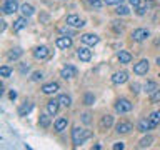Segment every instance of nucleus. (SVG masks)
<instances>
[{"mask_svg":"<svg viewBox=\"0 0 160 150\" xmlns=\"http://www.w3.org/2000/svg\"><path fill=\"white\" fill-rule=\"evenodd\" d=\"M160 102V88L155 90L153 93H150V103H157Z\"/></svg>","mask_w":160,"mask_h":150,"instance_id":"34","label":"nucleus"},{"mask_svg":"<svg viewBox=\"0 0 160 150\" xmlns=\"http://www.w3.org/2000/svg\"><path fill=\"white\" fill-rule=\"evenodd\" d=\"M152 143H153V137H152V135H147V137H143V138L138 142V148H147V147H150Z\"/></svg>","mask_w":160,"mask_h":150,"instance_id":"27","label":"nucleus"},{"mask_svg":"<svg viewBox=\"0 0 160 150\" xmlns=\"http://www.w3.org/2000/svg\"><path fill=\"white\" fill-rule=\"evenodd\" d=\"M157 65H158V67H160V55H158V57H157Z\"/></svg>","mask_w":160,"mask_h":150,"instance_id":"45","label":"nucleus"},{"mask_svg":"<svg viewBox=\"0 0 160 150\" xmlns=\"http://www.w3.org/2000/svg\"><path fill=\"white\" fill-rule=\"evenodd\" d=\"M78 73L77 67H73V65H65V67L60 70V77L65 78V80H70V78H75Z\"/></svg>","mask_w":160,"mask_h":150,"instance_id":"6","label":"nucleus"},{"mask_svg":"<svg viewBox=\"0 0 160 150\" xmlns=\"http://www.w3.org/2000/svg\"><path fill=\"white\" fill-rule=\"evenodd\" d=\"M115 13H117V15H128V13H130V8L127 7V5L120 3V5H117V10H115Z\"/></svg>","mask_w":160,"mask_h":150,"instance_id":"29","label":"nucleus"},{"mask_svg":"<svg viewBox=\"0 0 160 150\" xmlns=\"http://www.w3.org/2000/svg\"><path fill=\"white\" fill-rule=\"evenodd\" d=\"M85 2H87L90 7H93L95 10H100V8H102V2H100V0H85Z\"/></svg>","mask_w":160,"mask_h":150,"instance_id":"35","label":"nucleus"},{"mask_svg":"<svg viewBox=\"0 0 160 150\" xmlns=\"http://www.w3.org/2000/svg\"><path fill=\"white\" fill-rule=\"evenodd\" d=\"M82 42L85 45H88V47H95V45L100 42V38H98V35H95V33H83Z\"/></svg>","mask_w":160,"mask_h":150,"instance_id":"12","label":"nucleus"},{"mask_svg":"<svg viewBox=\"0 0 160 150\" xmlns=\"http://www.w3.org/2000/svg\"><path fill=\"white\" fill-rule=\"evenodd\" d=\"M58 108H60V102H58V98H52V100H48L47 102V112L50 115H57L58 112Z\"/></svg>","mask_w":160,"mask_h":150,"instance_id":"16","label":"nucleus"},{"mask_svg":"<svg viewBox=\"0 0 160 150\" xmlns=\"http://www.w3.org/2000/svg\"><path fill=\"white\" fill-rule=\"evenodd\" d=\"M130 92H132V93H138L140 92V85L137 82H133L132 85H130Z\"/></svg>","mask_w":160,"mask_h":150,"instance_id":"38","label":"nucleus"},{"mask_svg":"<svg viewBox=\"0 0 160 150\" xmlns=\"http://www.w3.org/2000/svg\"><path fill=\"white\" fill-rule=\"evenodd\" d=\"M143 88H145V92L150 95V93H153L155 90H158V85H157V82H153V80H148V82L143 85Z\"/></svg>","mask_w":160,"mask_h":150,"instance_id":"26","label":"nucleus"},{"mask_svg":"<svg viewBox=\"0 0 160 150\" xmlns=\"http://www.w3.org/2000/svg\"><path fill=\"white\" fill-rule=\"evenodd\" d=\"M90 137H92V132H90V130H85V128H80V127H73V130H72L73 147H80V145L85 143Z\"/></svg>","mask_w":160,"mask_h":150,"instance_id":"1","label":"nucleus"},{"mask_svg":"<svg viewBox=\"0 0 160 150\" xmlns=\"http://www.w3.org/2000/svg\"><path fill=\"white\" fill-rule=\"evenodd\" d=\"M23 55V50L20 48V47H15V48H12L10 52L7 53V58L8 60H17V58H20Z\"/></svg>","mask_w":160,"mask_h":150,"instance_id":"20","label":"nucleus"},{"mask_svg":"<svg viewBox=\"0 0 160 150\" xmlns=\"http://www.w3.org/2000/svg\"><path fill=\"white\" fill-rule=\"evenodd\" d=\"M8 97L12 98V100H15V98H17V92H15V90H12V92L8 93Z\"/></svg>","mask_w":160,"mask_h":150,"instance_id":"44","label":"nucleus"},{"mask_svg":"<svg viewBox=\"0 0 160 150\" xmlns=\"http://www.w3.org/2000/svg\"><path fill=\"white\" fill-rule=\"evenodd\" d=\"M55 45H57L60 50H68L73 45L72 37H68V35H62V37H58L57 40H55Z\"/></svg>","mask_w":160,"mask_h":150,"instance_id":"8","label":"nucleus"},{"mask_svg":"<svg viewBox=\"0 0 160 150\" xmlns=\"http://www.w3.org/2000/svg\"><path fill=\"white\" fill-rule=\"evenodd\" d=\"M48 112L47 113H43V115H40V117H38V125H40V127H42V128H48L50 127V117H48Z\"/></svg>","mask_w":160,"mask_h":150,"instance_id":"23","label":"nucleus"},{"mask_svg":"<svg viewBox=\"0 0 160 150\" xmlns=\"http://www.w3.org/2000/svg\"><path fill=\"white\" fill-rule=\"evenodd\" d=\"M50 48L47 47V45H40V47H37L33 50V57L37 58V60H47L50 57Z\"/></svg>","mask_w":160,"mask_h":150,"instance_id":"7","label":"nucleus"},{"mask_svg":"<svg viewBox=\"0 0 160 150\" xmlns=\"http://www.w3.org/2000/svg\"><path fill=\"white\" fill-rule=\"evenodd\" d=\"M117 133H122V135H125V133H130L133 130V125L130 123V122H127V120H122V122H118L117 123Z\"/></svg>","mask_w":160,"mask_h":150,"instance_id":"13","label":"nucleus"},{"mask_svg":"<svg viewBox=\"0 0 160 150\" xmlns=\"http://www.w3.org/2000/svg\"><path fill=\"white\" fill-rule=\"evenodd\" d=\"M130 5H133V8H137L138 5H140V0H128Z\"/></svg>","mask_w":160,"mask_h":150,"instance_id":"43","label":"nucleus"},{"mask_svg":"<svg viewBox=\"0 0 160 150\" xmlns=\"http://www.w3.org/2000/svg\"><path fill=\"white\" fill-rule=\"evenodd\" d=\"M58 90V83L57 82H50V83H45V85H42V92L45 93V95H52V93H55Z\"/></svg>","mask_w":160,"mask_h":150,"instance_id":"17","label":"nucleus"},{"mask_svg":"<svg viewBox=\"0 0 160 150\" xmlns=\"http://www.w3.org/2000/svg\"><path fill=\"white\" fill-rule=\"evenodd\" d=\"M27 25H28V17H18L17 20L13 22V32H20V30H23V28H27Z\"/></svg>","mask_w":160,"mask_h":150,"instance_id":"14","label":"nucleus"},{"mask_svg":"<svg viewBox=\"0 0 160 150\" xmlns=\"http://www.w3.org/2000/svg\"><path fill=\"white\" fill-rule=\"evenodd\" d=\"M0 75H2L3 78L10 77V75H12V68H10V67H7V65H3V67H0Z\"/></svg>","mask_w":160,"mask_h":150,"instance_id":"32","label":"nucleus"},{"mask_svg":"<svg viewBox=\"0 0 160 150\" xmlns=\"http://www.w3.org/2000/svg\"><path fill=\"white\" fill-rule=\"evenodd\" d=\"M20 12H22L23 17H32L35 13V8H33V5H30V3H23L22 7H20Z\"/></svg>","mask_w":160,"mask_h":150,"instance_id":"21","label":"nucleus"},{"mask_svg":"<svg viewBox=\"0 0 160 150\" xmlns=\"http://www.w3.org/2000/svg\"><path fill=\"white\" fill-rule=\"evenodd\" d=\"M128 80V73L125 72V70H120V72H115L113 75H112V83H115V85H122V83H125Z\"/></svg>","mask_w":160,"mask_h":150,"instance_id":"11","label":"nucleus"},{"mask_svg":"<svg viewBox=\"0 0 160 150\" xmlns=\"http://www.w3.org/2000/svg\"><path fill=\"white\" fill-rule=\"evenodd\" d=\"M32 108H33V103H30V102H25L22 107L18 108V115L20 117H23V115H27V113H30L32 112Z\"/></svg>","mask_w":160,"mask_h":150,"instance_id":"24","label":"nucleus"},{"mask_svg":"<svg viewBox=\"0 0 160 150\" xmlns=\"http://www.w3.org/2000/svg\"><path fill=\"white\" fill-rule=\"evenodd\" d=\"M100 123H102V128H110L113 125V117L112 115H103Z\"/></svg>","mask_w":160,"mask_h":150,"instance_id":"28","label":"nucleus"},{"mask_svg":"<svg viewBox=\"0 0 160 150\" xmlns=\"http://www.w3.org/2000/svg\"><path fill=\"white\" fill-rule=\"evenodd\" d=\"M82 120H83L85 123H90V113H83L82 115Z\"/></svg>","mask_w":160,"mask_h":150,"instance_id":"42","label":"nucleus"},{"mask_svg":"<svg viewBox=\"0 0 160 150\" xmlns=\"http://www.w3.org/2000/svg\"><path fill=\"white\" fill-rule=\"evenodd\" d=\"M148 120H150V125H152V128L158 127L160 125V110H155L148 115Z\"/></svg>","mask_w":160,"mask_h":150,"instance_id":"19","label":"nucleus"},{"mask_svg":"<svg viewBox=\"0 0 160 150\" xmlns=\"http://www.w3.org/2000/svg\"><path fill=\"white\" fill-rule=\"evenodd\" d=\"M18 10V0H5L2 5V12L5 15H12Z\"/></svg>","mask_w":160,"mask_h":150,"instance_id":"4","label":"nucleus"},{"mask_svg":"<svg viewBox=\"0 0 160 150\" xmlns=\"http://www.w3.org/2000/svg\"><path fill=\"white\" fill-rule=\"evenodd\" d=\"M132 108H133V103L128 98H118L115 102V112L117 113H128L132 112Z\"/></svg>","mask_w":160,"mask_h":150,"instance_id":"2","label":"nucleus"},{"mask_svg":"<svg viewBox=\"0 0 160 150\" xmlns=\"http://www.w3.org/2000/svg\"><path fill=\"white\" fill-rule=\"evenodd\" d=\"M105 5H120L123 3V0H103Z\"/></svg>","mask_w":160,"mask_h":150,"instance_id":"39","label":"nucleus"},{"mask_svg":"<svg viewBox=\"0 0 160 150\" xmlns=\"http://www.w3.org/2000/svg\"><path fill=\"white\" fill-rule=\"evenodd\" d=\"M65 23H67L68 27H72V28H82L85 25V20L73 13V15H68V17L65 18Z\"/></svg>","mask_w":160,"mask_h":150,"instance_id":"5","label":"nucleus"},{"mask_svg":"<svg viewBox=\"0 0 160 150\" xmlns=\"http://www.w3.org/2000/svg\"><path fill=\"white\" fill-rule=\"evenodd\" d=\"M28 68H30V65H28V63H20V72H22V73L28 72Z\"/></svg>","mask_w":160,"mask_h":150,"instance_id":"40","label":"nucleus"},{"mask_svg":"<svg viewBox=\"0 0 160 150\" xmlns=\"http://www.w3.org/2000/svg\"><path fill=\"white\" fill-rule=\"evenodd\" d=\"M58 102H60V105H62V107L68 108L70 105H72V98H70L67 93H62V95H58Z\"/></svg>","mask_w":160,"mask_h":150,"instance_id":"25","label":"nucleus"},{"mask_svg":"<svg viewBox=\"0 0 160 150\" xmlns=\"http://www.w3.org/2000/svg\"><path fill=\"white\" fill-rule=\"evenodd\" d=\"M148 68H150L148 60H140L138 63L133 65V73H137V75H147Z\"/></svg>","mask_w":160,"mask_h":150,"instance_id":"10","label":"nucleus"},{"mask_svg":"<svg viewBox=\"0 0 160 150\" xmlns=\"http://www.w3.org/2000/svg\"><path fill=\"white\" fill-rule=\"evenodd\" d=\"M130 37H132L133 42H143V40H147L150 37V30L148 28H135Z\"/></svg>","mask_w":160,"mask_h":150,"instance_id":"3","label":"nucleus"},{"mask_svg":"<svg viewBox=\"0 0 160 150\" xmlns=\"http://www.w3.org/2000/svg\"><path fill=\"white\" fill-rule=\"evenodd\" d=\"M42 78H43V72H33L32 77H30V80H32V82H40Z\"/></svg>","mask_w":160,"mask_h":150,"instance_id":"36","label":"nucleus"},{"mask_svg":"<svg viewBox=\"0 0 160 150\" xmlns=\"http://www.w3.org/2000/svg\"><path fill=\"white\" fill-rule=\"evenodd\" d=\"M60 33H62V35H68V37H73V32H72V30H68V25H67V27H63V28H60Z\"/></svg>","mask_w":160,"mask_h":150,"instance_id":"37","label":"nucleus"},{"mask_svg":"<svg viewBox=\"0 0 160 150\" xmlns=\"http://www.w3.org/2000/svg\"><path fill=\"white\" fill-rule=\"evenodd\" d=\"M117 58H118L120 63H130L132 62V53L127 52V50H120L117 53Z\"/></svg>","mask_w":160,"mask_h":150,"instance_id":"18","label":"nucleus"},{"mask_svg":"<svg viewBox=\"0 0 160 150\" xmlns=\"http://www.w3.org/2000/svg\"><path fill=\"white\" fill-rule=\"evenodd\" d=\"M77 57L80 58V62H90L92 60V50L88 48V45L77 48Z\"/></svg>","mask_w":160,"mask_h":150,"instance_id":"9","label":"nucleus"},{"mask_svg":"<svg viewBox=\"0 0 160 150\" xmlns=\"http://www.w3.org/2000/svg\"><path fill=\"white\" fill-rule=\"evenodd\" d=\"M147 10H148V5H147V3H145V5H142V3H140L138 7L135 8V13L142 17V15H145V13H147Z\"/></svg>","mask_w":160,"mask_h":150,"instance_id":"31","label":"nucleus"},{"mask_svg":"<svg viewBox=\"0 0 160 150\" xmlns=\"http://www.w3.org/2000/svg\"><path fill=\"white\" fill-rule=\"evenodd\" d=\"M138 130H140V132H143V133H147L148 130H152V125H150L148 117H147V118H142V120L138 122Z\"/></svg>","mask_w":160,"mask_h":150,"instance_id":"22","label":"nucleus"},{"mask_svg":"<svg viewBox=\"0 0 160 150\" xmlns=\"http://www.w3.org/2000/svg\"><path fill=\"white\" fill-rule=\"evenodd\" d=\"M123 147H125V145H123L122 142H117V143H115L112 148H113V150H123Z\"/></svg>","mask_w":160,"mask_h":150,"instance_id":"41","label":"nucleus"},{"mask_svg":"<svg viewBox=\"0 0 160 150\" xmlns=\"http://www.w3.org/2000/svg\"><path fill=\"white\" fill-rule=\"evenodd\" d=\"M93 102H95L93 93L87 92V93H85V97H83V103H85V105H93Z\"/></svg>","mask_w":160,"mask_h":150,"instance_id":"33","label":"nucleus"},{"mask_svg":"<svg viewBox=\"0 0 160 150\" xmlns=\"http://www.w3.org/2000/svg\"><path fill=\"white\" fill-rule=\"evenodd\" d=\"M112 28H113L117 33L123 32V22H122V20H120V22H118V20H113V22H112Z\"/></svg>","mask_w":160,"mask_h":150,"instance_id":"30","label":"nucleus"},{"mask_svg":"<svg viewBox=\"0 0 160 150\" xmlns=\"http://www.w3.org/2000/svg\"><path fill=\"white\" fill-rule=\"evenodd\" d=\"M67 125H68V118L67 117H60L55 120V123H53V128H55V132H63L65 128H67Z\"/></svg>","mask_w":160,"mask_h":150,"instance_id":"15","label":"nucleus"}]
</instances>
